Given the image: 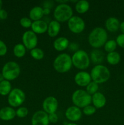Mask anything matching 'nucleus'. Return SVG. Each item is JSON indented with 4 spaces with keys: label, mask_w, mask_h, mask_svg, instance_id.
Listing matches in <instances>:
<instances>
[{
    "label": "nucleus",
    "mask_w": 124,
    "mask_h": 125,
    "mask_svg": "<svg viewBox=\"0 0 124 125\" xmlns=\"http://www.w3.org/2000/svg\"><path fill=\"white\" fill-rule=\"evenodd\" d=\"M108 39V34L105 29L101 27L94 28L88 36V42L94 48H99L104 46Z\"/></svg>",
    "instance_id": "1"
},
{
    "label": "nucleus",
    "mask_w": 124,
    "mask_h": 125,
    "mask_svg": "<svg viewBox=\"0 0 124 125\" xmlns=\"http://www.w3.org/2000/svg\"><path fill=\"white\" fill-rule=\"evenodd\" d=\"M72 66V58L67 53H62L58 55L53 61V68L58 73H66L71 69Z\"/></svg>",
    "instance_id": "2"
},
{
    "label": "nucleus",
    "mask_w": 124,
    "mask_h": 125,
    "mask_svg": "<svg viewBox=\"0 0 124 125\" xmlns=\"http://www.w3.org/2000/svg\"><path fill=\"white\" fill-rule=\"evenodd\" d=\"M91 79L97 84H102L106 82L110 78V72L103 65H96L91 71Z\"/></svg>",
    "instance_id": "3"
},
{
    "label": "nucleus",
    "mask_w": 124,
    "mask_h": 125,
    "mask_svg": "<svg viewBox=\"0 0 124 125\" xmlns=\"http://www.w3.org/2000/svg\"><path fill=\"white\" fill-rule=\"evenodd\" d=\"M72 101L74 106L83 109L91 103L92 96L86 90L78 89L72 95Z\"/></svg>",
    "instance_id": "4"
},
{
    "label": "nucleus",
    "mask_w": 124,
    "mask_h": 125,
    "mask_svg": "<svg viewBox=\"0 0 124 125\" xmlns=\"http://www.w3.org/2000/svg\"><path fill=\"white\" fill-rule=\"evenodd\" d=\"M71 58L72 65L78 69L83 70L89 66L90 58L87 52L84 50H77L73 54Z\"/></svg>",
    "instance_id": "5"
},
{
    "label": "nucleus",
    "mask_w": 124,
    "mask_h": 125,
    "mask_svg": "<svg viewBox=\"0 0 124 125\" xmlns=\"http://www.w3.org/2000/svg\"><path fill=\"white\" fill-rule=\"evenodd\" d=\"M72 9L66 3L59 4L57 5L53 12L55 19L59 23L67 21L72 17Z\"/></svg>",
    "instance_id": "6"
},
{
    "label": "nucleus",
    "mask_w": 124,
    "mask_h": 125,
    "mask_svg": "<svg viewBox=\"0 0 124 125\" xmlns=\"http://www.w3.org/2000/svg\"><path fill=\"white\" fill-rule=\"evenodd\" d=\"M20 67L16 62L10 61L4 65L2 74L4 79L7 81H13L17 79L20 74Z\"/></svg>",
    "instance_id": "7"
},
{
    "label": "nucleus",
    "mask_w": 124,
    "mask_h": 125,
    "mask_svg": "<svg viewBox=\"0 0 124 125\" xmlns=\"http://www.w3.org/2000/svg\"><path fill=\"white\" fill-rule=\"evenodd\" d=\"M26 100V95L20 89L15 88L11 90L8 96V103L12 107H17L21 106Z\"/></svg>",
    "instance_id": "8"
},
{
    "label": "nucleus",
    "mask_w": 124,
    "mask_h": 125,
    "mask_svg": "<svg viewBox=\"0 0 124 125\" xmlns=\"http://www.w3.org/2000/svg\"><path fill=\"white\" fill-rule=\"evenodd\" d=\"M68 28L72 33L80 34L85 28V23L82 18L79 16H72L68 21Z\"/></svg>",
    "instance_id": "9"
},
{
    "label": "nucleus",
    "mask_w": 124,
    "mask_h": 125,
    "mask_svg": "<svg viewBox=\"0 0 124 125\" xmlns=\"http://www.w3.org/2000/svg\"><path fill=\"white\" fill-rule=\"evenodd\" d=\"M22 41L26 48L32 50L36 48L38 40L37 35L31 30L27 31L23 34Z\"/></svg>",
    "instance_id": "10"
},
{
    "label": "nucleus",
    "mask_w": 124,
    "mask_h": 125,
    "mask_svg": "<svg viewBox=\"0 0 124 125\" xmlns=\"http://www.w3.org/2000/svg\"><path fill=\"white\" fill-rule=\"evenodd\" d=\"M43 111L47 114L55 113L58 109V103L57 98L54 96H49L44 100L42 104Z\"/></svg>",
    "instance_id": "11"
},
{
    "label": "nucleus",
    "mask_w": 124,
    "mask_h": 125,
    "mask_svg": "<svg viewBox=\"0 0 124 125\" xmlns=\"http://www.w3.org/2000/svg\"><path fill=\"white\" fill-rule=\"evenodd\" d=\"M49 123L48 114L44 111H36L32 117V125H49Z\"/></svg>",
    "instance_id": "12"
},
{
    "label": "nucleus",
    "mask_w": 124,
    "mask_h": 125,
    "mask_svg": "<svg viewBox=\"0 0 124 125\" xmlns=\"http://www.w3.org/2000/svg\"><path fill=\"white\" fill-rule=\"evenodd\" d=\"M74 81L79 86L86 87L92 81V79L90 73L85 71H81L78 72L75 75Z\"/></svg>",
    "instance_id": "13"
},
{
    "label": "nucleus",
    "mask_w": 124,
    "mask_h": 125,
    "mask_svg": "<svg viewBox=\"0 0 124 125\" xmlns=\"http://www.w3.org/2000/svg\"><path fill=\"white\" fill-rule=\"evenodd\" d=\"M65 116L71 122H77L80 120L82 116V112L79 107L72 106L68 107L65 112Z\"/></svg>",
    "instance_id": "14"
},
{
    "label": "nucleus",
    "mask_w": 124,
    "mask_h": 125,
    "mask_svg": "<svg viewBox=\"0 0 124 125\" xmlns=\"http://www.w3.org/2000/svg\"><path fill=\"white\" fill-rule=\"evenodd\" d=\"M48 24L45 21L40 20L35 21L32 23V31L36 34H44L47 31Z\"/></svg>",
    "instance_id": "15"
},
{
    "label": "nucleus",
    "mask_w": 124,
    "mask_h": 125,
    "mask_svg": "<svg viewBox=\"0 0 124 125\" xmlns=\"http://www.w3.org/2000/svg\"><path fill=\"white\" fill-rule=\"evenodd\" d=\"M92 103L96 109H100L106 105V99L103 94L97 92L92 96Z\"/></svg>",
    "instance_id": "16"
},
{
    "label": "nucleus",
    "mask_w": 124,
    "mask_h": 125,
    "mask_svg": "<svg viewBox=\"0 0 124 125\" xmlns=\"http://www.w3.org/2000/svg\"><path fill=\"white\" fill-rule=\"evenodd\" d=\"M53 48L58 51H62L69 47V42L65 37H60L53 42Z\"/></svg>",
    "instance_id": "17"
},
{
    "label": "nucleus",
    "mask_w": 124,
    "mask_h": 125,
    "mask_svg": "<svg viewBox=\"0 0 124 125\" xmlns=\"http://www.w3.org/2000/svg\"><path fill=\"white\" fill-rule=\"evenodd\" d=\"M16 116V111L12 107H5L0 110V118L2 120L9 121Z\"/></svg>",
    "instance_id": "18"
},
{
    "label": "nucleus",
    "mask_w": 124,
    "mask_h": 125,
    "mask_svg": "<svg viewBox=\"0 0 124 125\" xmlns=\"http://www.w3.org/2000/svg\"><path fill=\"white\" fill-rule=\"evenodd\" d=\"M60 29V23L56 20H52L48 24L47 34L51 37H55L59 34Z\"/></svg>",
    "instance_id": "19"
},
{
    "label": "nucleus",
    "mask_w": 124,
    "mask_h": 125,
    "mask_svg": "<svg viewBox=\"0 0 124 125\" xmlns=\"http://www.w3.org/2000/svg\"><path fill=\"white\" fill-rule=\"evenodd\" d=\"M104 52L102 50L94 49L91 52L90 59L92 63L96 65H99L102 63L104 60Z\"/></svg>",
    "instance_id": "20"
},
{
    "label": "nucleus",
    "mask_w": 124,
    "mask_h": 125,
    "mask_svg": "<svg viewBox=\"0 0 124 125\" xmlns=\"http://www.w3.org/2000/svg\"><path fill=\"white\" fill-rule=\"evenodd\" d=\"M120 22L119 20L115 17H109L106 20L105 27L109 31L115 32L119 29L120 27Z\"/></svg>",
    "instance_id": "21"
},
{
    "label": "nucleus",
    "mask_w": 124,
    "mask_h": 125,
    "mask_svg": "<svg viewBox=\"0 0 124 125\" xmlns=\"http://www.w3.org/2000/svg\"><path fill=\"white\" fill-rule=\"evenodd\" d=\"M43 15V8L40 6H35L29 12V18L33 21L40 20Z\"/></svg>",
    "instance_id": "22"
},
{
    "label": "nucleus",
    "mask_w": 124,
    "mask_h": 125,
    "mask_svg": "<svg viewBox=\"0 0 124 125\" xmlns=\"http://www.w3.org/2000/svg\"><path fill=\"white\" fill-rule=\"evenodd\" d=\"M75 9L79 13H85L88 12L89 9V3L86 0L77 1L75 4Z\"/></svg>",
    "instance_id": "23"
},
{
    "label": "nucleus",
    "mask_w": 124,
    "mask_h": 125,
    "mask_svg": "<svg viewBox=\"0 0 124 125\" xmlns=\"http://www.w3.org/2000/svg\"><path fill=\"white\" fill-rule=\"evenodd\" d=\"M106 61L110 65H115L118 64L120 61V56L116 51L109 52L106 56Z\"/></svg>",
    "instance_id": "24"
},
{
    "label": "nucleus",
    "mask_w": 124,
    "mask_h": 125,
    "mask_svg": "<svg viewBox=\"0 0 124 125\" xmlns=\"http://www.w3.org/2000/svg\"><path fill=\"white\" fill-rule=\"evenodd\" d=\"M11 84L7 80H4L0 83V94L1 95H9L11 92Z\"/></svg>",
    "instance_id": "25"
},
{
    "label": "nucleus",
    "mask_w": 124,
    "mask_h": 125,
    "mask_svg": "<svg viewBox=\"0 0 124 125\" xmlns=\"http://www.w3.org/2000/svg\"><path fill=\"white\" fill-rule=\"evenodd\" d=\"M26 52V48L23 43H18L13 48V54L17 57H23Z\"/></svg>",
    "instance_id": "26"
},
{
    "label": "nucleus",
    "mask_w": 124,
    "mask_h": 125,
    "mask_svg": "<svg viewBox=\"0 0 124 125\" xmlns=\"http://www.w3.org/2000/svg\"><path fill=\"white\" fill-rule=\"evenodd\" d=\"M30 54L32 57H33L34 59L37 60V61L43 59L44 56V51L39 48H35L33 50H30Z\"/></svg>",
    "instance_id": "27"
},
{
    "label": "nucleus",
    "mask_w": 124,
    "mask_h": 125,
    "mask_svg": "<svg viewBox=\"0 0 124 125\" xmlns=\"http://www.w3.org/2000/svg\"><path fill=\"white\" fill-rule=\"evenodd\" d=\"M117 43L114 40H108L104 45V49L106 52H114L117 47Z\"/></svg>",
    "instance_id": "28"
},
{
    "label": "nucleus",
    "mask_w": 124,
    "mask_h": 125,
    "mask_svg": "<svg viewBox=\"0 0 124 125\" xmlns=\"http://www.w3.org/2000/svg\"><path fill=\"white\" fill-rule=\"evenodd\" d=\"M98 84L94 81H91L88 85L86 86V91L90 95H93L96 93L98 92Z\"/></svg>",
    "instance_id": "29"
},
{
    "label": "nucleus",
    "mask_w": 124,
    "mask_h": 125,
    "mask_svg": "<svg viewBox=\"0 0 124 125\" xmlns=\"http://www.w3.org/2000/svg\"><path fill=\"white\" fill-rule=\"evenodd\" d=\"M29 113L28 109L26 107H20L16 111V115L19 118H24Z\"/></svg>",
    "instance_id": "30"
},
{
    "label": "nucleus",
    "mask_w": 124,
    "mask_h": 125,
    "mask_svg": "<svg viewBox=\"0 0 124 125\" xmlns=\"http://www.w3.org/2000/svg\"><path fill=\"white\" fill-rule=\"evenodd\" d=\"M19 23H20L21 26L22 27H23V28H30V27L31 28L32 21L28 17H23V18H21L20 19Z\"/></svg>",
    "instance_id": "31"
},
{
    "label": "nucleus",
    "mask_w": 124,
    "mask_h": 125,
    "mask_svg": "<svg viewBox=\"0 0 124 125\" xmlns=\"http://www.w3.org/2000/svg\"><path fill=\"white\" fill-rule=\"evenodd\" d=\"M96 108L94 106H91V105L86 106L83 109V112L86 115H92L96 113Z\"/></svg>",
    "instance_id": "32"
},
{
    "label": "nucleus",
    "mask_w": 124,
    "mask_h": 125,
    "mask_svg": "<svg viewBox=\"0 0 124 125\" xmlns=\"http://www.w3.org/2000/svg\"><path fill=\"white\" fill-rule=\"evenodd\" d=\"M115 42L117 43V45H118L121 48H124V34H122L118 35L117 37Z\"/></svg>",
    "instance_id": "33"
},
{
    "label": "nucleus",
    "mask_w": 124,
    "mask_h": 125,
    "mask_svg": "<svg viewBox=\"0 0 124 125\" xmlns=\"http://www.w3.org/2000/svg\"><path fill=\"white\" fill-rule=\"evenodd\" d=\"M7 51V48L4 42L0 40V56H4Z\"/></svg>",
    "instance_id": "34"
},
{
    "label": "nucleus",
    "mask_w": 124,
    "mask_h": 125,
    "mask_svg": "<svg viewBox=\"0 0 124 125\" xmlns=\"http://www.w3.org/2000/svg\"><path fill=\"white\" fill-rule=\"evenodd\" d=\"M49 120L50 123H56L58 120V115L56 114V113H52L51 114H48Z\"/></svg>",
    "instance_id": "35"
},
{
    "label": "nucleus",
    "mask_w": 124,
    "mask_h": 125,
    "mask_svg": "<svg viewBox=\"0 0 124 125\" xmlns=\"http://www.w3.org/2000/svg\"><path fill=\"white\" fill-rule=\"evenodd\" d=\"M8 13L7 11L4 9L0 10V19L1 20H5L7 18Z\"/></svg>",
    "instance_id": "36"
},
{
    "label": "nucleus",
    "mask_w": 124,
    "mask_h": 125,
    "mask_svg": "<svg viewBox=\"0 0 124 125\" xmlns=\"http://www.w3.org/2000/svg\"><path fill=\"white\" fill-rule=\"evenodd\" d=\"M51 13V9L49 8H43L44 15H49Z\"/></svg>",
    "instance_id": "37"
},
{
    "label": "nucleus",
    "mask_w": 124,
    "mask_h": 125,
    "mask_svg": "<svg viewBox=\"0 0 124 125\" xmlns=\"http://www.w3.org/2000/svg\"><path fill=\"white\" fill-rule=\"evenodd\" d=\"M69 47L70 48H72L73 49V50H77L78 48V45H77L76 43H71L70 45V46H69Z\"/></svg>",
    "instance_id": "38"
},
{
    "label": "nucleus",
    "mask_w": 124,
    "mask_h": 125,
    "mask_svg": "<svg viewBox=\"0 0 124 125\" xmlns=\"http://www.w3.org/2000/svg\"><path fill=\"white\" fill-rule=\"evenodd\" d=\"M119 28H120V31H121V32H122V34H124V21L122 22V23H120Z\"/></svg>",
    "instance_id": "39"
},
{
    "label": "nucleus",
    "mask_w": 124,
    "mask_h": 125,
    "mask_svg": "<svg viewBox=\"0 0 124 125\" xmlns=\"http://www.w3.org/2000/svg\"><path fill=\"white\" fill-rule=\"evenodd\" d=\"M4 78L2 74V73H0V83H1V82H2V81H4Z\"/></svg>",
    "instance_id": "40"
},
{
    "label": "nucleus",
    "mask_w": 124,
    "mask_h": 125,
    "mask_svg": "<svg viewBox=\"0 0 124 125\" xmlns=\"http://www.w3.org/2000/svg\"><path fill=\"white\" fill-rule=\"evenodd\" d=\"M66 125H78L75 123H67Z\"/></svg>",
    "instance_id": "41"
},
{
    "label": "nucleus",
    "mask_w": 124,
    "mask_h": 125,
    "mask_svg": "<svg viewBox=\"0 0 124 125\" xmlns=\"http://www.w3.org/2000/svg\"><path fill=\"white\" fill-rule=\"evenodd\" d=\"M2 1H1V0H0V10L2 9H1V7H2Z\"/></svg>",
    "instance_id": "42"
}]
</instances>
